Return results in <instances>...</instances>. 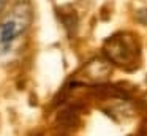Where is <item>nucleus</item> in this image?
<instances>
[{
    "mask_svg": "<svg viewBox=\"0 0 147 136\" xmlns=\"http://www.w3.org/2000/svg\"><path fill=\"white\" fill-rule=\"evenodd\" d=\"M62 22H63L65 28H67L68 35H73L78 28V16L74 13H65L63 16H60Z\"/></svg>",
    "mask_w": 147,
    "mask_h": 136,
    "instance_id": "4",
    "label": "nucleus"
},
{
    "mask_svg": "<svg viewBox=\"0 0 147 136\" xmlns=\"http://www.w3.org/2000/svg\"><path fill=\"white\" fill-rule=\"evenodd\" d=\"M105 55L111 63H115L125 70H131L139 60V44L134 35L127 32L115 33L106 40Z\"/></svg>",
    "mask_w": 147,
    "mask_h": 136,
    "instance_id": "1",
    "label": "nucleus"
},
{
    "mask_svg": "<svg viewBox=\"0 0 147 136\" xmlns=\"http://www.w3.org/2000/svg\"><path fill=\"white\" fill-rule=\"evenodd\" d=\"M27 24L22 18H16L11 16L10 19H7L5 22H2L0 25V44H7L13 43L16 38H19V35L26 30Z\"/></svg>",
    "mask_w": 147,
    "mask_h": 136,
    "instance_id": "2",
    "label": "nucleus"
},
{
    "mask_svg": "<svg viewBox=\"0 0 147 136\" xmlns=\"http://www.w3.org/2000/svg\"><path fill=\"white\" fill-rule=\"evenodd\" d=\"M78 117H79V112H78L76 106H68L65 108L62 112H59V123L65 128H70V127H74L78 123Z\"/></svg>",
    "mask_w": 147,
    "mask_h": 136,
    "instance_id": "3",
    "label": "nucleus"
},
{
    "mask_svg": "<svg viewBox=\"0 0 147 136\" xmlns=\"http://www.w3.org/2000/svg\"><path fill=\"white\" fill-rule=\"evenodd\" d=\"M5 2H7V0H0V11L3 9V6H5Z\"/></svg>",
    "mask_w": 147,
    "mask_h": 136,
    "instance_id": "5",
    "label": "nucleus"
}]
</instances>
